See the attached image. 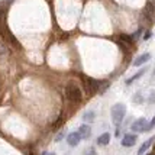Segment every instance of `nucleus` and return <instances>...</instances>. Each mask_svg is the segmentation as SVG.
<instances>
[{"label": "nucleus", "mask_w": 155, "mask_h": 155, "mask_svg": "<svg viewBox=\"0 0 155 155\" xmlns=\"http://www.w3.org/2000/svg\"><path fill=\"white\" fill-rule=\"evenodd\" d=\"M110 115H112V122L115 123L116 126H119L123 119H125V115H126V106L123 103H116L112 106L110 109Z\"/></svg>", "instance_id": "f257e3e1"}, {"label": "nucleus", "mask_w": 155, "mask_h": 155, "mask_svg": "<svg viewBox=\"0 0 155 155\" xmlns=\"http://www.w3.org/2000/svg\"><path fill=\"white\" fill-rule=\"evenodd\" d=\"M65 96H67V99L70 101H73V103H80L83 100V96H81V90L75 84L73 83H70L67 84V87H65Z\"/></svg>", "instance_id": "f03ea898"}, {"label": "nucleus", "mask_w": 155, "mask_h": 155, "mask_svg": "<svg viewBox=\"0 0 155 155\" xmlns=\"http://www.w3.org/2000/svg\"><path fill=\"white\" fill-rule=\"evenodd\" d=\"M84 81H86V90H87L88 94H96V93H99V86H100V81L93 78V77H84V75H81Z\"/></svg>", "instance_id": "7ed1b4c3"}, {"label": "nucleus", "mask_w": 155, "mask_h": 155, "mask_svg": "<svg viewBox=\"0 0 155 155\" xmlns=\"http://www.w3.org/2000/svg\"><path fill=\"white\" fill-rule=\"evenodd\" d=\"M147 126H148L147 119H145V117H139V119H136V120L132 123L130 129H132L134 132H147Z\"/></svg>", "instance_id": "20e7f679"}, {"label": "nucleus", "mask_w": 155, "mask_h": 155, "mask_svg": "<svg viewBox=\"0 0 155 155\" xmlns=\"http://www.w3.org/2000/svg\"><path fill=\"white\" fill-rule=\"evenodd\" d=\"M136 139H138V136L134 135V134H126V135L122 138V147H126V148H130V147H134L136 143Z\"/></svg>", "instance_id": "39448f33"}, {"label": "nucleus", "mask_w": 155, "mask_h": 155, "mask_svg": "<svg viewBox=\"0 0 155 155\" xmlns=\"http://www.w3.org/2000/svg\"><path fill=\"white\" fill-rule=\"evenodd\" d=\"M81 141V136L78 132H71L70 135L67 136V143L70 147H77Z\"/></svg>", "instance_id": "423d86ee"}, {"label": "nucleus", "mask_w": 155, "mask_h": 155, "mask_svg": "<svg viewBox=\"0 0 155 155\" xmlns=\"http://www.w3.org/2000/svg\"><path fill=\"white\" fill-rule=\"evenodd\" d=\"M143 15H145V18L147 20H151L155 18V6L154 3H147V6H145V10H143Z\"/></svg>", "instance_id": "0eeeda50"}, {"label": "nucleus", "mask_w": 155, "mask_h": 155, "mask_svg": "<svg viewBox=\"0 0 155 155\" xmlns=\"http://www.w3.org/2000/svg\"><path fill=\"white\" fill-rule=\"evenodd\" d=\"M78 134H80L81 139H87L90 134H91V128H90V125L87 123H84V125H81L80 128H78Z\"/></svg>", "instance_id": "6e6552de"}, {"label": "nucleus", "mask_w": 155, "mask_h": 155, "mask_svg": "<svg viewBox=\"0 0 155 155\" xmlns=\"http://www.w3.org/2000/svg\"><path fill=\"white\" fill-rule=\"evenodd\" d=\"M149 60H151V54H149V52H145V54L139 55V57H138V58L134 61V65H135V67L143 65V64H145V62H148Z\"/></svg>", "instance_id": "1a4fd4ad"}, {"label": "nucleus", "mask_w": 155, "mask_h": 155, "mask_svg": "<svg viewBox=\"0 0 155 155\" xmlns=\"http://www.w3.org/2000/svg\"><path fill=\"white\" fill-rule=\"evenodd\" d=\"M155 141V136H151L148 141H145L141 145V148H139V151H138V155H143L145 152H147V149H149V147L152 145V142Z\"/></svg>", "instance_id": "9d476101"}, {"label": "nucleus", "mask_w": 155, "mask_h": 155, "mask_svg": "<svg viewBox=\"0 0 155 155\" xmlns=\"http://www.w3.org/2000/svg\"><path fill=\"white\" fill-rule=\"evenodd\" d=\"M109 142H110V135H109L107 132H104V134H101L99 138H97V143L101 145V147H104V145H107Z\"/></svg>", "instance_id": "9b49d317"}, {"label": "nucleus", "mask_w": 155, "mask_h": 155, "mask_svg": "<svg viewBox=\"0 0 155 155\" xmlns=\"http://www.w3.org/2000/svg\"><path fill=\"white\" fill-rule=\"evenodd\" d=\"M94 117H96V113L93 110H87V112H84V115H83V120L86 122V123H91V122H94Z\"/></svg>", "instance_id": "f8f14e48"}, {"label": "nucleus", "mask_w": 155, "mask_h": 155, "mask_svg": "<svg viewBox=\"0 0 155 155\" xmlns=\"http://www.w3.org/2000/svg\"><path fill=\"white\" fill-rule=\"evenodd\" d=\"M143 73H145V68H142V70H139V73H136L135 75H132V77H130V78H128V80H126V84H132V83H134V81L135 80H138V78H141L142 75H143Z\"/></svg>", "instance_id": "ddd939ff"}, {"label": "nucleus", "mask_w": 155, "mask_h": 155, "mask_svg": "<svg viewBox=\"0 0 155 155\" xmlns=\"http://www.w3.org/2000/svg\"><path fill=\"white\" fill-rule=\"evenodd\" d=\"M119 38H120V41H123L126 45H132V44H134V36H130V35H125V34H123V35H120Z\"/></svg>", "instance_id": "4468645a"}, {"label": "nucleus", "mask_w": 155, "mask_h": 155, "mask_svg": "<svg viewBox=\"0 0 155 155\" xmlns=\"http://www.w3.org/2000/svg\"><path fill=\"white\" fill-rule=\"evenodd\" d=\"M109 87H110V83H109L107 80H106V81H100V86H99V93H100V94H103V93H104Z\"/></svg>", "instance_id": "2eb2a0df"}, {"label": "nucleus", "mask_w": 155, "mask_h": 155, "mask_svg": "<svg viewBox=\"0 0 155 155\" xmlns=\"http://www.w3.org/2000/svg\"><path fill=\"white\" fill-rule=\"evenodd\" d=\"M132 100H134V103H136V104H141V103H143L145 99H143V96H142L141 93H136V94L134 96V99H132Z\"/></svg>", "instance_id": "dca6fc26"}, {"label": "nucleus", "mask_w": 155, "mask_h": 155, "mask_svg": "<svg viewBox=\"0 0 155 155\" xmlns=\"http://www.w3.org/2000/svg\"><path fill=\"white\" fill-rule=\"evenodd\" d=\"M7 38H9V41H10V42L13 44L15 47L20 48V45H19V42H18V39H16V38H15V36H13V35H12V34H10V32H7Z\"/></svg>", "instance_id": "f3484780"}, {"label": "nucleus", "mask_w": 155, "mask_h": 155, "mask_svg": "<svg viewBox=\"0 0 155 155\" xmlns=\"http://www.w3.org/2000/svg\"><path fill=\"white\" fill-rule=\"evenodd\" d=\"M154 128H155V116L152 117V120L148 123V126H147V132H148V130H151V129H154Z\"/></svg>", "instance_id": "a211bd4d"}, {"label": "nucleus", "mask_w": 155, "mask_h": 155, "mask_svg": "<svg viewBox=\"0 0 155 155\" xmlns=\"http://www.w3.org/2000/svg\"><path fill=\"white\" fill-rule=\"evenodd\" d=\"M5 12H6V7H5V5H3V3H0V19L5 16Z\"/></svg>", "instance_id": "6ab92c4d"}, {"label": "nucleus", "mask_w": 155, "mask_h": 155, "mask_svg": "<svg viewBox=\"0 0 155 155\" xmlns=\"http://www.w3.org/2000/svg\"><path fill=\"white\" fill-rule=\"evenodd\" d=\"M84 155H96V149L94 148H87L86 152H84Z\"/></svg>", "instance_id": "aec40b11"}, {"label": "nucleus", "mask_w": 155, "mask_h": 155, "mask_svg": "<svg viewBox=\"0 0 155 155\" xmlns=\"http://www.w3.org/2000/svg\"><path fill=\"white\" fill-rule=\"evenodd\" d=\"M148 103H151V104L155 103V93H151V96L148 97Z\"/></svg>", "instance_id": "412c9836"}, {"label": "nucleus", "mask_w": 155, "mask_h": 155, "mask_svg": "<svg viewBox=\"0 0 155 155\" xmlns=\"http://www.w3.org/2000/svg\"><path fill=\"white\" fill-rule=\"evenodd\" d=\"M151 35H152V34H151L149 31H147V32H145V35H143V39H145V41L149 39V38H151Z\"/></svg>", "instance_id": "4be33fe9"}, {"label": "nucleus", "mask_w": 155, "mask_h": 155, "mask_svg": "<svg viewBox=\"0 0 155 155\" xmlns=\"http://www.w3.org/2000/svg\"><path fill=\"white\" fill-rule=\"evenodd\" d=\"M62 136H64V134L61 132L60 135H57V138H55V141H57V142H58V141H61V139H62Z\"/></svg>", "instance_id": "5701e85b"}, {"label": "nucleus", "mask_w": 155, "mask_h": 155, "mask_svg": "<svg viewBox=\"0 0 155 155\" xmlns=\"http://www.w3.org/2000/svg\"><path fill=\"white\" fill-rule=\"evenodd\" d=\"M45 155H55L54 152H49V154H45Z\"/></svg>", "instance_id": "b1692460"}, {"label": "nucleus", "mask_w": 155, "mask_h": 155, "mask_svg": "<svg viewBox=\"0 0 155 155\" xmlns=\"http://www.w3.org/2000/svg\"><path fill=\"white\" fill-rule=\"evenodd\" d=\"M7 2H13V0H7Z\"/></svg>", "instance_id": "393cba45"}, {"label": "nucleus", "mask_w": 155, "mask_h": 155, "mask_svg": "<svg viewBox=\"0 0 155 155\" xmlns=\"http://www.w3.org/2000/svg\"><path fill=\"white\" fill-rule=\"evenodd\" d=\"M149 155H151V154H149Z\"/></svg>", "instance_id": "a878e982"}]
</instances>
